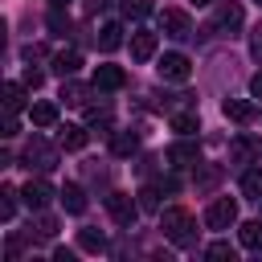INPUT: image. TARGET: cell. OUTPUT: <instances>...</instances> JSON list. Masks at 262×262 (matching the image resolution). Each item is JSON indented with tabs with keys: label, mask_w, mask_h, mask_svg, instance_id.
Here are the masks:
<instances>
[{
	"label": "cell",
	"mask_w": 262,
	"mask_h": 262,
	"mask_svg": "<svg viewBox=\"0 0 262 262\" xmlns=\"http://www.w3.org/2000/svg\"><path fill=\"white\" fill-rule=\"evenodd\" d=\"M160 192H164L160 184H147V188H139V192H135V196H139V209H143V213H160Z\"/></svg>",
	"instance_id": "26"
},
{
	"label": "cell",
	"mask_w": 262,
	"mask_h": 262,
	"mask_svg": "<svg viewBox=\"0 0 262 262\" xmlns=\"http://www.w3.org/2000/svg\"><path fill=\"white\" fill-rule=\"evenodd\" d=\"M78 250H86V254H102L106 250V233L102 229H78Z\"/></svg>",
	"instance_id": "17"
},
{
	"label": "cell",
	"mask_w": 262,
	"mask_h": 262,
	"mask_svg": "<svg viewBox=\"0 0 262 262\" xmlns=\"http://www.w3.org/2000/svg\"><path fill=\"white\" fill-rule=\"evenodd\" d=\"M151 12V0H123V16L127 20H143Z\"/></svg>",
	"instance_id": "28"
},
{
	"label": "cell",
	"mask_w": 262,
	"mask_h": 262,
	"mask_svg": "<svg viewBox=\"0 0 262 262\" xmlns=\"http://www.w3.org/2000/svg\"><path fill=\"white\" fill-rule=\"evenodd\" d=\"M156 70H160V78H164V82H188V74H192V61H188L184 53H164Z\"/></svg>",
	"instance_id": "6"
},
{
	"label": "cell",
	"mask_w": 262,
	"mask_h": 262,
	"mask_svg": "<svg viewBox=\"0 0 262 262\" xmlns=\"http://www.w3.org/2000/svg\"><path fill=\"white\" fill-rule=\"evenodd\" d=\"M29 115H33L37 127H53V123H57V106H53V102H33Z\"/></svg>",
	"instance_id": "25"
},
{
	"label": "cell",
	"mask_w": 262,
	"mask_h": 262,
	"mask_svg": "<svg viewBox=\"0 0 262 262\" xmlns=\"http://www.w3.org/2000/svg\"><path fill=\"white\" fill-rule=\"evenodd\" d=\"M237 242L246 250H262V221H242L237 225Z\"/></svg>",
	"instance_id": "22"
},
{
	"label": "cell",
	"mask_w": 262,
	"mask_h": 262,
	"mask_svg": "<svg viewBox=\"0 0 262 262\" xmlns=\"http://www.w3.org/2000/svg\"><path fill=\"white\" fill-rule=\"evenodd\" d=\"M74 258H78V254H74V250H66V246H57V250H53V262H74Z\"/></svg>",
	"instance_id": "36"
},
{
	"label": "cell",
	"mask_w": 262,
	"mask_h": 262,
	"mask_svg": "<svg viewBox=\"0 0 262 262\" xmlns=\"http://www.w3.org/2000/svg\"><path fill=\"white\" fill-rule=\"evenodd\" d=\"M4 258H8V262L20 258V237H8V242H4Z\"/></svg>",
	"instance_id": "35"
},
{
	"label": "cell",
	"mask_w": 262,
	"mask_h": 262,
	"mask_svg": "<svg viewBox=\"0 0 262 262\" xmlns=\"http://www.w3.org/2000/svg\"><path fill=\"white\" fill-rule=\"evenodd\" d=\"M192 4H213V0H192Z\"/></svg>",
	"instance_id": "41"
},
{
	"label": "cell",
	"mask_w": 262,
	"mask_h": 262,
	"mask_svg": "<svg viewBox=\"0 0 262 262\" xmlns=\"http://www.w3.org/2000/svg\"><path fill=\"white\" fill-rule=\"evenodd\" d=\"M168 164H176V168H192V164H201V147H196L188 135H180V139L168 147Z\"/></svg>",
	"instance_id": "9"
},
{
	"label": "cell",
	"mask_w": 262,
	"mask_h": 262,
	"mask_svg": "<svg viewBox=\"0 0 262 262\" xmlns=\"http://www.w3.org/2000/svg\"><path fill=\"white\" fill-rule=\"evenodd\" d=\"M111 0H86V12H98V8H106Z\"/></svg>",
	"instance_id": "39"
},
{
	"label": "cell",
	"mask_w": 262,
	"mask_h": 262,
	"mask_svg": "<svg viewBox=\"0 0 262 262\" xmlns=\"http://www.w3.org/2000/svg\"><path fill=\"white\" fill-rule=\"evenodd\" d=\"M156 45H160V37H156L151 29H135V33H131V57H135V61H151V57H156Z\"/></svg>",
	"instance_id": "10"
},
{
	"label": "cell",
	"mask_w": 262,
	"mask_h": 262,
	"mask_svg": "<svg viewBox=\"0 0 262 262\" xmlns=\"http://www.w3.org/2000/svg\"><path fill=\"white\" fill-rule=\"evenodd\" d=\"M20 164L25 168H37V172H49V168H57V147L45 143L41 135H33L25 143V151H20Z\"/></svg>",
	"instance_id": "2"
},
{
	"label": "cell",
	"mask_w": 262,
	"mask_h": 262,
	"mask_svg": "<svg viewBox=\"0 0 262 262\" xmlns=\"http://www.w3.org/2000/svg\"><path fill=\"white\" fill-rule=\"evenodd\" d=\"M86 123L90 127H106L111 123V106H86Z\"/></svg>",
	"instance_id": "30"
},
{
	"label": "cell",
	"mask_w": 262,
	"mask_h": 262,
	"mask_svg": "<svg viewBox=\"0 0 262 262\" xmlns=\"http://www.w3.org/2000/svg\"><path fill=\"white\" fill-rule=\"evenodd\" d=\"M250 94H254V98H262V74H254V78H250Z\"/></svg>",
	"instance_id": "38"
},
{
	"label": "cell",
	"mask_w": 262,
	"mask_h": 262,
	"mask_svg": "<svg viewBox=\"0 0 262 262\" xmlns=\"http://www.w3.org/2000/svg\"><path fill=\"white\" fill-rule=\"evenodd\" d=\"M123 82H127V74L119 66H98L94 70V90H119Z\"/></svg>",
	"instance_id": "13"
},
{
	"label": "cell",
	"mask_w": 262,
	"mask_h": 262,
	"mask_svg": "<svg viewBox=\"0 0 262 262\" xmlns=\"http://www.w3.org/2000/svg\"><path fill=\"white\" fill-rule=\"evenodd\" d=\"M25 82H4V115H16L25 106Z\"/></svg>",
	"instance_id": "19"
},
{
	"label": "cell",
	"mask_w": 262,
	"mask_h": 262,
	"mask_svg": "<svg viewBox=\"0 0 262 262\" xmlns=\"http://www.w3.org/2000/svg\"><path fill=\"white\" fill-rule=\"evenodd\" d=\"M119 45H123V25H115V20L102 25V29H98V49H102V53H115Z\"/></svg>",
	"instance_id": "18"
},
{
	"label": "cell",
	"mask_w": 262,
	"mask_h": 262,
	"mask_svg": "<svg viewBox=\"0 0 262 262\" xmlns=\"http://www.w3.org/2000/svg\"><path fill=\"white\" fill-rule=\"evenodd\" d=\"M86 139H90V135H86V127H78V123H66V127L57 131V143H61L66 151H82Z\"/></svg>",
	"instance_id": "14"
},
{
	"label": "cell",
	"mask_w": 262,
	"mask_h": 262,
	"mask_svg": "<svg viewBox=\"0 0 262 262\" xmlns=\"http://www.w3.org/2000/svg\"><path fill=\"white\" fill-rule=\"evenodd\" d=\"M205 225H209V229H229V225H237V201L217 196V201L205 209Z\"/></svg>",
	"instance_id": "4"
},
{
	"label": "cell",
	"mask_w": 262,
	"mask_h": 262,
	"mask_svg": "<svg viewBox=\"0 0 262 262\" xmlns=\"http://www.w3.org/2000/svg\"><path fill=\"white\" fill-rule=\"evenodd\" d=\"M20 82H25V86H29V90H37V86H41V82H45V74H41V70H33V66H29V70H25V78H20Z\"/></svg>",
	"instance_id": "34"
},
{
	"label": "cell",
	"mask_w": 262,
	"mask_h": 262,
	"mask_svg": "<svg viewBox=\"0 0 262 262\" xmlns=\"http://www.w3.org/2000/svg\"><path fill=\"white\" fill-rule=\"evenodd\" d=\"M250 53H254V61H262V20H258L254 33H250Z\"/></svg>",
	"instance_id": "33"
},
{
	"label": "cell",
	"mask_w": 262,
	"mask_h": 262,
	"mask_svg": "<svg viewBox=\"0 0 262 262\" xmlns=\"http://www.w3.org/2000/svg\"><path fill=\"white\" fill-rule=\"evenodd\" d=\"M53 196H57V192H53V184H49V180H41V176H37V180H29V184L20 188V201H25L33 213H41Z\"/></svg>",
	"instance_id": "7"
},
{
	"label": "cell",
	"mask_w": 262,
	"mask_h": 262,
	"mask_svg": "<svg viewBox=\"0 0 262 262\" xmlns=\"http://www.w3.org/2000/svg\"><path fill=\"white\" fill-rule=\"evenodd\" d=\"M86 94H90V90H86L82 82H74V78H66V82H61V98H66L70 106H86Z\"/></svg>",
	"instance_id": "24"
},
{
	"label": "cell",
	"mask_w": 262,
	"mask_h": 262,
	"mask_svg": "<svg viewBox=\"0 0 262 262\" xmlns=\"http://www.w3.org/2000/svg\"><path fill=\"white\" fill-rule=\"evenodd\" d=\"M106 213L115 225H135L139 217V201H131L127 192H106Z\"/></svg>",
	"instance_id": "3"
},
{
	"label": "cell",
	"mask_w": 262,
	"mask_h": 262,
	"mask_svg": "<svg viewBox=\"0 0 262 262\" xmlns=\"http://www.w3.org/2000/svg\"><path fill=\"white\" fill-rule=\"evenodd\" d=\"M262 156V139L258 135H237L229 143V164H254Z\"/></svg>",
	"instance_id": "8"
},
{
	"label": "cell",
	"mask_w": 262,
	"mask_h": 262,
	"mask_svg": "<svg viewBox=\"0 0 262 262\" xmlns=\"http://www.w3.org/2000/svg\"><path fill=\"white\" fill-rule=\"evenodd\" d=\"M0 135H4V139H12V135H16V115H8V119H4V131H0Z\"/></svg>",
	"instance_id": "37"
},
{
	"label": "cell",
	"mask_w": 262,
	"mask_h": 262,
	"mask_svg": "<svg viewBox=\"0 0 262 262\" xmlns=\"http://www.w3.org/2000/svg\"><path fill=\"white\" fill-rule=\"evenodd\" d=\"M57 201H61L66 213H86V188H82V184H66V188L57 192Z\"/></svg>",
	"instance_id": "15"
},
{
	"label": "cell",
	"mask_w": 262,
	"mask_h": 262,
	"mask_svg": "<svg viewBox=\"0 0 262 262\" xmlns=\"http://www.w3.org/2000/svg\"><path fill=\"white\" fill-rule=\"evenodd\" d=\"M53 233H57V221H53L49 213H41V217H37V237H45V242H49Z\"/></svg>",
	"instance_id": "31"
},
{
	"label": "cell",
	"mask_w": 262,
	"mask_h": 262,
	"mask_svg": "<svg viewBox=\"0 0 262 262\" xmlns=\"http://www.w3.org/2000/svg\"><path fill=\"white\" fill-rule=\"evenodd\" d=\"M160 33H164V37H176V41L192 37V20H188V12H180V8H164V12H160Z\"/></svg>",
	"instance_id": "5"
},
{
	"label": "cell",
	"mask_w": 262,
	"mask_h": 262,
	"mask_svg": "<svg viewBox=\"0 0 262 262\" xmlns=\"http://www.w3.org/2000/svg\"><path fill=\"white\" fill-rule=\"evenodd\" d=\"M168 127H172L176 135H196V131H201V119H196V111H176V115L168 119Z\"/></svg>",
	"instance_id": "16"
},
{
	"label": "cell",
	"mask_w": 262,
	"mask_h": 262,
	"mask_svg": "<svg viewBox=\"0 0 262 262\" xmlns=\"http://www.w3.org/2000/svg\"><path fill=\"white\" fill-rule=\"evenodd\" d=\"M49 66H53V74H57V78H74V74H78V66H82V53H78V49H57Z\"/></svg>",
	"instance_id": "11"
},
{
	"label": "cell",
	"mask_w": 262,
	"mask_h": 262,
	"mask_svg": "<svg viewBox=\"0 0 262 262\" xmlns=\"http://www.w3.org/2000/svg\"><path fill=\"white\" fill-rule=\"evenodd\" d=\"M160 229H164V237L176 242V246H192V237H196V221H192V213L180 209V205H172V209L160 213Z\"/></svg>",
	"instance_id": "1"
},
{
	"label": "cell",
	"mask_w": 262,
	"mask_h": 262,
	"mask_svg": "<svg viewBox=\"0 0 262 262\" xmlns=\"http://www.w3.org/2000/svg\"><path fill=\"white\" fill-rule=\"evenodd\" d=\"M16 188H0V221H12V213H16Z\"/></svg>",
	"instance_id": "27"
},
{
	"label": "cell",
	"mask_w": 262,
	"mask_h": 262,
	"mask_svg": "<svg viewBox=\"0 0 262 262\" xmlns=\"http://www.w3.org/2000/svg\"><path fill=\"white\" fill-rule=\"evenodd\" d=\"M49 8H70V0H49Z\"/></svg>",
	"instance_id": "40"
},
{
	"label": "cell",
	"mask_w": 262,
	"mask_h": 262,
	"mask_svg": "<svg viewBox=\"0 0 262 262\" xmlns=\"http://www.w3.org/2000/svg\"><path fill=\"white\" fill-rule=\"evenodd\" d=\"M225 119H233V123H250L254 119V102H246V98H225Z\"/></svg>",
	"instance_id": "20"
},
{
	"label": "cell",
	"mask_w": 262,
	"mask_h": 262,
	"mask_svg": "<svg viewBox=\"0 0 262 262\" xmlns=\"http://www.w3.org/2000/svg\"><path fill=\"white\" fill-rule=\"evenodd\" d=\"M242 192L250 201H262V168H246L242 172Z\"/></svg>",
	"instance_id": "23"
},
{
	"label": "cell",
	"mask_w": 262,
	"mask_h": 262,
	"mask_svg": "<svg viewBox=\"0 0 262 262\" xmlns=\"http://www.w3.org/2000/svg\"><path fill=\"white\" fill-rule=\"evenodd\" d=\"M49 29H53L57 37H66V33H70V16H66L61 8H49Z\"/></svg>",
	"instance_id": "29"
},
{
	"label": "cell",
	"mask_w": 262,
	"mask_h": 262,
	"mask_svg": "<svg viewBox=\"0 0 262 262\" xmlns=\"http://www.w3.org/2000/svg\"><path fill=\"white\" fill-rule=\"evenodd\" d=\"M258 4H262V0H258Z\"/></svg>",
	"instance_id": "42"
},
{
	"label": "cell",
	"mask_w": 262,
	"mask_h": 262,
	"mask_svg": "<svg viewBox=\"0 0 262 262\" xmlns=\"http://www.w3.org/2000/svg\"><path fill=\"white\" fill-rule=\"evenodd\" d=\"M213 25L233 33V29L242 25V4H237V0H221V4H217V16H213Z\"/></svg>",
	"instance_id": "12"
},
{
	"label": "cell",
	"mask_w": 262,
	"mask_h": 262,
	"mask_svg": "<svg viewBox=\"0 0 262 262\" xmlns=\"http://www.w3.org/2000/svg\"><path fill=\"white\" fill-rule=\"evenodd\" d=\"M205 258H213V262H221V258H233V246H229V242H213V246L205 250Z\"/></svg>",
	"instance_id": "32"
},
{
	"label": "cell",
	"mask_w": 262,
	"mask_h": 262,
	"mask_svg": "<svg viewBox=\"0 0 262 262\" xmlns=\"http://www.w3.org/2000/svg\"><path fill=\"white\" fill-rule=\"evenodd\" d=\"M111 151L115 156H135L139 151V135L135 131H115L111 135Z\"/></svg>",
	"instance_id": "21"
}]
</instances>
